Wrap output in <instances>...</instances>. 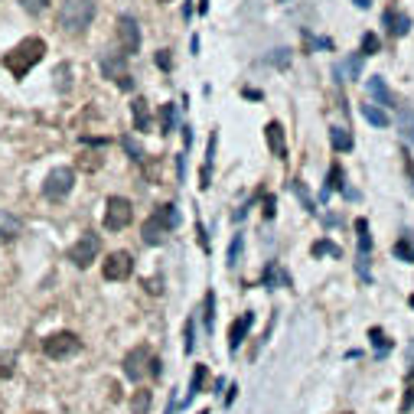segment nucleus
I'll list each match as a JSON object with an SVG mask.
<instances>
[{"instance_id":"f257e3e1","label":"nucleus","mask_w":414,"mask_h":414,"mask_svg":"<svg viewBox=\"0 0 414 414\" xmlns=\"http://www.w3.org/2000/svg\"><path fill=\"white\" fill-rule=\"evenodd\" d=\"M43 56H46V43L40 40V36H30V40L17 43V49H10V53L3 56V65H7L17 78H23V75L30 72V69L40 63Z\"/></svg>"},{"instance_id":"f03ea898","label":"nucleus","mask_w":414,"mask_h":414,"mask_svg":"<svg viewBox=\"0 0 414 414\" xmlns=\"http://www.w3.org/2000/svg\"><path fill=\"white\" fill-rule=\"evenodd\" d=\"M92 20H95V0H63L59 26L65 33H85Z\"/></svg>"},{"instance_id":"7ed1b4c3","label":"nucleus","mask_w":414,"mask_h":414,"mask_svg":"<svg viewBox=\"0 0 414 414\" xmlns=\"http://www.w3.org/2000/svg\"><path fill=\"white\" fill-rule=\"evenodd\" d=\"M157 372H160V359L154 356L150 346H134V349L124 356V375H128L131 382H140V379L157 375Z\"/></svg>"},{"instance_id":"20e7f679","label":"nucleus","mask_w":414,"mask_h":414,"mask_svg":"<svg viewBox=\"0 0 414 414\" xmlns=\"http://www.w3.org/2000/svg\"><path fill=\"white\" fill-rule=\"evenodd\" d=\"M173 225H176V209H173V206H160L157 213L144 222V242L147 245H163Z\"/></svg>"},{"instance_id":"39448f33","label":"nucleus","mask_w":414,"mask_h":414,"mask_svg":"<svg viewBox=\"0 0 414 414\" xmlns=\"http://www.w3.org/2000/svg\"><path fill=\"white\" fill-rule=\"evenodd\" d=\"M75 186V170H69V167H56L49 176L43 180V196L49 202H63L69 192H72Z\"/></svg>"},{"instance_id":"423d86ee","label":"nucleus","mask_w":414,"mask_h":414,"mask_svg":"<svg viewBox=\"0 0 414 414\" xmlns=\"http://www.w3.org/2000/svg\"><path fill=\"white\" fill-rule=\"evenodd\" d=\"M78 349H82V340H78L75 333H69V329L53 333V336H46L43 340V352L49 359H69V356H75Z\"/></svg>"},{"instance_id":"0eeeda50","label":"nucleus","mask_w":414,"mask_h":414,"mask_svg":"<svg viewBox=\"0 0 414 414\" xmlns=\"http://www.w3.org/2000/svg\"><path fill=\"white\" fill-rule=\"evenodd\" d=\"M98 251H101V238H98L95 232H85L69 248V261H72L75 267H88L98 258Z\"/></svg>"},{"instance_id":"6e6552de","label":"nucleus","mask_w":414,"mask_h":414,"mask_svg":"<svg viewBox=\"0 0 414 414\" xmlns=\"http://www.w3.org/2000/svg\"><path fill=\"white\" fill-rule=\"evenodd\" d=\"M131 219H134V206H131V199L111 196V199H108V209H105V229L121 232V229H128L131 225Z\"/></svg>"},{"instance_id":"1a4fd4ad","label":"nucleus","mask_w":414,"mask_h":414,"mask_svg":"<svg viewBox=\"0 0 414 414\" xmlns=\"http://www.w3.org/2000/svg\"><path fill=\"white\" fill-rule=\"evenodd\" d=\"M131 271H134V258L128 251H111L105 258V265H101V274L105 281H128Z\"/></svg>"},{"instance_id":"9d476101","label":"nucleus","mask_w":414,"mask_h":414,"mask_svg":"<svg viewBox=\"0 0 414 414\" xmlns=\"http://www.w3.org/2000/svg\"><path fill=\"white\" fill-rule=\"evenodd\" d=\"M117 43L124 56H134L140 49V26L134 17H117Z\"/></svg>"},{"instance_id":"9b49d317","label":"nucleus","mask_w":414,"mask_h":414,"mask_svg":"<svg viewBox=\"0 0 414 414\" xmlns=\"http://www.w3.org/2000/svg\"><path fill=\"white\" fill-rule=\"evenodd\" d=\"M265 134H267V147L274 150L277 157H287V144H284V128L277 124V121H271L265 128Z\"/></svg>"},{"instance_id":"f8f14e48","label":"nucleus","mask_w":414,"mask_h":414,"mask_svg":"<svg viewBox=\"0 0 414 414\" xmlns=\"http://www.w3.org/2000/svg\"><path fill=\"white\" fill-rule=\"evenodd\" d=\"M251 329V313H242V317L232 323V329H229V346L232 349H238L242 346V340H245V333Z\"/></svg>"},{"instance_id":"ddd939ff","label":"nucleus","mask_w":414,"mask_h":414,"mask_svg":"<svg viewBox=\"0 0 414 414\" xmlns=\"http://www.w3.org/2000/svg\"><path fill=\"white\" fill-rule=\"evenodd\" d=\"M20 235V219L13 213H7V209H0V238L3 242H10V238H17Z\"/></svg>"},{"instance_id":"4468645a","label":"nucleus","mask_w":414,"mask_h":414,"mask_svg":"<svg viewBox=\"0 0 414 414\" xmlns=\"http://www.w3.org/2000/svg\"><path fill=\"white\" fill-rule=\"evenodd\" d=\"M101 72H105L108 78L124 75V56H121V53H105V56H101Z\"/></svg>"},{"instance_id":"2eb2a0df","label":"nucleus","mask_w":414,"mask_h":414,"mask_svg":"<svg viewBox=\"0 0 414 414\" xmlns=\"http://www.w3.org/2000/svg\"><path fill=\"white\" fill-rule=\"evenodd\" d=\"M385 23H388V33H392V36H404V33H408V26H411V20H408L404 13H398V10L385 13Z\"/></svg>"},{"instance_id":"dca6fc26","label":"nucleus","mask_w":414,"mask_h":414,"mask_svg":"<svg viewBox=\"0 0 414 414\" xmlns=\"http://www.w3.org/2000/svg\"><path fill=\"white\" fill-rule=\"evenodd\" d=\"M329 144H333V150L346 154V150H352V134L346 128H329Z\"/></svg>"},{"instance_id":"f3484780","label":"nucleus","mask_w":414,"mask_h":414,"mask_svg":"<svg viewBox=\"0 0 414 414\" xmlns=\"http://www.w3.org/2000/svg\"><path fill=\"white\" fill-rule=\"evenodd\" d=\"M131 111H134V124H138V131H147V124H150L147 101H144V98H134V101H131Z\"/></svg>"},{"instance_id":"a211bd4d","label":"nucleus","mask_w":414,"mask_h":414,"mask_svg":"<svg viewBox=\"0 0 414 414\" xmlns=\"http://www.w3.org/2000/svg\"><path fill=\"white\" fill-rule=\"evenodd\" d=\"M75 167L78 170H85V173H95V170H101V157L98 154H78V160H75Z\"/></svg>"},{"instance_id":"6ab92c4d","label":"nucleus","mask_w":414,"mask_h":414,"mask_svg":"<svg viewBox=\"0 0 414 414\" xmlns=\"http://www.w3.org/2000/svg\"><path fill=\"white\" fill-rule=\"evenodd\" d=\"M147 408H150V392H147V388L134 392V398H131V411H134V414H147Z\"/></svg>"},{"instance_id":"aec40b11","label":"nucleus","mask_w":414,"mask_h":414,"mask_svg":"<svg viewBox=\"0 0 414 414\" xmlns=\"http://www.w3.org/2000/svg\"><path fill=\"white\" fill-rule=\"evenodd\" d=\"M362 115L369 117V124H375V128H385V124H388V115L379 111L375 105H362Z\"/></svg>"},{"instance_id":"412c9836","label":"nucleus","mask_w":414,"mask_h":414,"mask_svg":"<svg viewBox=\"0 0 414 414\" xmlns=\"http://www.w3.org/2000/svg\"><path fill=\"white\" fill-rule=\"evenodd\" d=\"M173 124H176V111H173V105H163V108H160V131H163V134H170Z\"/></svg>"},{"instance_id":"4be33fe9","label":"nucleus","mask_w":414,"mask_h":414,"mask_svg":"<svg viewBox=\"0 0 414 414\" xmlns=\"http://www.w3.org/2000/svg\"><path fill=\"white\" fill-rule=\"evenodd\" d=\"M369 92L375 98H382V101H388V105H395V98H392V92L385 88V82L382 78H369Z\"/></svg>"},{"instance_id":"5701e85b","label":"nucleus","mask_w":414,"mask_h":414,"mask_svg":"<svg viewBox=\"0 0 414 414\" xmlns=\"http://www.w3.org/2000/svg\"><path fill=\"white\" fill-rule=\"evenodd\" d=\"M329 190H342V167L340 163H333V170H329V176H326V196H329Z\"/></svg>"},{"instance_id":"b1692460","label":"nucleus","mask_w":414,"mask_h":414,"mask_svg":"<svg viewBox=\"0 0 414 414\" xmlns=\"http://www.w3.org/2000/svg\"><path fill=\"white\" fill-rule=\"evenodd\" d=\"M202 320H206V329H213V320H215V297L206 294V304H202Z\"/></svg>"},{"instance_id":"393cba45","label":"nucleus","mask_w":414,"mask_h":414,"mask_svg":"<svg viewBox=\"0 0 414 414\" xmlns=\"http://www.w3.org/2000/svg\"><path fill=\"white\" fill-rule=\"evenodd\" d=\"M395 255L401 258V261H414V245L408 238H401V242L395 245Z\"/></svg>"},{"instance_id":"a878e982","label":"nucleus","mask_w":414,"mask_h":414,"mask_svg":"<svg viewBox=\"0 0 414 414\" xmlns=\"http://www.w3.org/2000/svg\"><path fill=\"white\" fill-rule=\"evenodd\" d=\"M20 7L26 13H33V17H36V13H43L46 7H49V0H20Z\"/></svg>"},{"instance_id":"bb28decb","label":"nucleus","mask_w":414,"mask_h":414,"mask_svg":"<svg viewBox=\"0 0 414 414\" xmlns=\"http://www.w3.org/2000/svg\"><path fill=\"white\" fill-rule=\"evenodd\" d=\"M206 365H199V369L192 372V385H190V395H196V392H202V385H206Z\"/></svg>"},{"instance_id":"cd10ccee","label":"nucleus","mask_w":414,"mask_h":414,"mask_svg":"<svg viewBox=\"0 0 414 414\" xmlns=\"http://www.w3.org/2000/svg\"><path fill=\"white\" fill-rule=\"evenodd\" d=\"M372 53H379V36H375V33H365V36H362V56H372Z\"/></svg>"},{"instance_id":"c85d7f7f","label":"nucleus","mask_w":414,"mask_h":414,"mask_svg":"<svg viewBox=\"0 0 414 414\" xmlns=\"http://www.w3.org/2000/svg\"><path fill=\"white\" fill-rule=\"evenodd\" d=\"M356 229H359V245H362V251H369V248H372V238H369V225H365V219H359V222H356Z\"/></svg>"},{"instance_id":"c756f323","label":"nucleus","mask_w":414,"mask_h":414,"mask_svg":"<svg viewBox=\"0 0 414 414\" xmlns=\"http://www.w3.org/2000/svg\"><path fill=\"white\" fill-rule=\"evenodd\" d=\"M313 255H333V258H340V248H336V245H329V242H317V245H313Z\"/></svg>"},{"instance_id":"7c9ffc66","label":"nucleus","mask_w":414,"mask_h":414,"mask_svg":"<svg viewBox=\"0 0 414 414\" xmlns=\"http://www.w3.org/2000/svg\"><path fill=\"white\" fill-rule=\"evenodd\" d=\"M238 255H242V235H235V242H232V248H229V265H238Z\"/></svg>"},{"instance_id":"2f4dec72","label":"nucleus","mask_w":414,"mask_h":414,"mask_svg":"<svg viewBox=\"0 0 414 414\" xmlns=\"http://www.w3.org/2000/svg\"><path fill=\"white\" fill-rule=\"evenodd\" d=\"M414 404V379H408V392H404V401H401V411H408Z\"/></svg>"},{"instance_id":"473e14b6","label":"nucleus","mask_w":414,"mask_h":414,"mask_svg":"<svg viewBox=\"0 0 414 414\" xmlns=\"http://www.w3.org/2000/svg\"><path fill=\"white\" fill-rule=\"evenodd\" d=\"M297 192H300V199H304V209H310V213H317V209H313V199L307 196V190H304L300 183H297Z\"/></svg>"},{"instance_id":"72a5a7b5","label":"nucleus","mask_w":414,"mask_h":414,"mask_svg":"<svg viewBox=\"0 0 414 414\" xmlns=\"http://www.w3.org/2000/svg\"><path fill=\"white\" fill-rule=\"evenodd\" d=\"M196 238H199V245H202V251H209V238H206V229H202L199 222H196Z\"/></svg>"},{"instance_id":"f704fd0d","label":"nucleus","mask_w":414,"mask_h":414,"mask_svg":"<svg viewBox=\"0 0 414 414\" xmlns=\"http://www.w3.org/2000/svg\"><path fill=\"white\" fill-rule=\"evenodd\" d=\"M369 336H372V342H375V346H382V349H388V342H385V336H382V329H372Z\"/></svg>"},{"instance_id":"c9c22d12","label":"nucleus","mask_w":414,"mask_h":414,"mask_svg":"<svg viewBox=\"0 0 414 414\" xmlns=\"http://www.w3.org/2000/svg\"><path fill=\"white\" fill-rule=\"evenodd\" d=\"M115 82H117L121 88H124V92H131V88H134V78H131V75H117Z\"/></svg>"},{"instance_id":"e433bc0d","label":"nucleus","mask_w":414,"mask_h":414,"mask_svg":"<svg viewBox=\"0 0 414 414\" xmlns=\"http://www.w3.org/2000/svg\"><path fill=\"white\" fill-rule=\"evenodd\" d=\"M186 352H192V320L186 323Z\"/></svg>"},{"instance_id":"4c0bfd02","label":"nucleus","mask_w":414,"mask_h":414,"mask_svg":"<svg viewBox=\"0 0 414 414\" xmlns=\"http://www.w3.org/2000/svg\"><path fill=\"white\" fill-rule=\"evenodd\" d=\"M352 3H356V7H362V10H365V7H372V0H352Z\"/></svg>"},{"instance_id":"58836bf2","label":"nucleus","mask_w":414,"mask_h":414,"mask_svg":"<svg viewBox=\"0 0 414 414\" xmlns=\"http://www.w3.org/2000/svg\"><path fill=\"white\" fill-rule=\"evenodd\" d=\"M408 379H414V365H411V372H408Z\"/></svg>"},{"instance_id":"ea45409f","label":"nucleus","mask_w":414,"mask_h":414,"mask_svg":"<svg viewBox=\"0 0 414 414\" xmlns=\"http://www.w3.org/2000/svg\"><path fill=\"white\" fill-rule=\"evenodd\" d=\"M160 3H170V0H160Z\"/></svg>"},{"instance_id":"a19ab883","label":"nucleus","mask_w":414,"mask_h":414,"mask_svg":"<svg viewBox=\"0 0 414 414\" xmlns=\"http://www.w3.org/2000/svg\"><path fill=\"white\" fill-rule=\"evenodd\" d=\"M202 414H209V411H202Z\"/></svg>"}]
</instances>
